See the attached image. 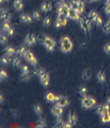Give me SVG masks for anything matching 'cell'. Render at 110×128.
Returning a JSON list of instances; mask_svg holds the SVG:
<instances>
[{
    "mask_svg": "<svg viewBox=\"0 0 110 128\" xmlns=\"http://www.w3.org/2000/svg\"><path fill=\"white\" fill-rule=\"evenodd\" d=\"M72 47H73V45H72V41L70 40L68 37H62V40H61V50H62V52L65 53H69L72 49Z\"/></svg>",
    "mask_w": 110,
    "mask_h": 128,
    "instance_id": "cell-1",
    "label": "cell"
},
{
    "mask_svg": "<svg viewBox=\"0 0 110 128\" xmlns=\"http://www.w3.org/2000/svg\"><path fill=\"white\" fill-rule=\"evenodd\" d=\"M24 57H25V58L26 59L28 62H30L33 66L36 67L37 65V59L35 58L34 54L31 52H30V51H25L24 53Z\"/></svg>",
    "mask_w": 110,
    "mask_h": 128,
    "instance_id": "cell-2",
    "label": "cell"
},
{
    "mask_svg": "<svg viewBox=\"0 0 110 128\" xmlns=\"http://www.w3.org/2000/svg\"><path fill=\"white\" fill-rule=\"evenodd\" d=\"M44 45L46 46L47 49H48V51H49V52H52V51L54 49L55 42H54V40H53L52 38H50V37L46 36L45 41H44Z\"/></svg>",
    "mask_w": 110,
    "mask_h": 128,
    "instance_id": "cell-3",
    "label": "cell"
},
{
    "mask_svg": "<svg viewBox=\"0 0 110 128\" xmlns=\"http://www.w3.org/2000/svg\"><path fill=\"white\" fill-rule=\"evenodd\" d=\"M67 17L71 18V19H72V20L78 21L79 18H80V15H79V13L77 12L75 9L70 8V10L67 12Z\"/></svg>",
    "mask_w": 110,
    "mask_h": 128,
    "instance_id": "cell-4",
    "label": "cell"
},
{
    "mask_svg": "<svg viewBox=\"0 0 110 128\" xmlns=\"http://www.w3.org/2000/svg\"><path fill=\"white\" fill-rule=\"evenodd\" d=\"M36 39H36V37H35L33 35H28L25 39V44L26 45L31 46L36 43Z\"/></svg>",
    "mask_w": 110,
    "mask_h": 128,
    "instance_id": "cell-5",
    "label": "cell"
},
{
    "mask_svg": "<svg viewBox=\"0 0 110 128\" xmlns=\"http://www.w3.org/2000/svg\"><path fill=\"white\" fill-rule=\"evenodd\" d=\"M78 22L79 24H80L81 29H82V31L85 32L86 34H88L89 33V31L87 29V25H86V19L82 17H80L78 20Z\"/></svg>",
    "mask_w": 110,
    "mask_h": 128,
    "instance_id": "cell-6",
    "label": "cell"
},
{
    "mask_svg": "<svg viewBox=\"0 0 110 128\" xmlns=\"http://www.w3.org/2000/svg\"><path fill=\"white\" fill-rule=\"evenodd\" d=\"M81 104H82V107L84 109H87V108H91L90 103V97L84 96L82 99H81Z\"/></svg>",
    "mask_w": 110,
    "mask_h": 128,
    "instance_id": "cell-7",
    "label": "cell"
},
{
    "mask_svg": "<svg viewBox=\"0 0 110 128\" xmlns=\"http://www.w3.org/2000/svg\"><path fill=\"white\" fill-rule=\"evenodd\" d=\"M62 108H61V107L59 106H55L53 107V108H52V109H51V112H52V113L54 116H56V117H59V116L62 115Z\"/></svg>",
    "mask_w": 110,
    "mask_h": 128,
    "instance_id": "cell-8",
    "label": "cell"
},
{
    "mask_svg": "<svg viewBox=\"0 0 110 128\" xmlns=\"http://www.w3.org/2000/svg\"><path fill=\"white\" fill-rule=\"evenodd\" d=\"M41 78V82L44 85V86H48L49 83V73L45 72L40 76Z\"/></svg>",
    "mask_w": 110,
    "mask_h": 128,
    "instance_id": "cell-9",
    "label": "cell"
},
{
    "mask_svg": "<svg viewBox=\"0 0 110 128\" xmlns=\"http://www.w3.org/2000/svg\"><path fill=\"white\" fill-rule=\"evenodd\" d=\"M76 11L79 14L82 13L84 12V3L81 0H77V6H76Z\"/></svg>",
    "mask_w": 110,
    "mask_h": 128,
    "instance_id": "cell-10",
    "label": "cell"
},
{
    "mask_svg": "<svg viewBox=\"0 0 110 128\" xmlns=\"http://www.w3.org/2000/svg\"><path fill=\"white\" fill-rule=\"evenodd\" d=\"M41 9L44 12H48L52 9V4L50 2H45L41 5Z\"/></svg>",
    "mask_w": 110,
    "mask_h": 128,
    "instance_id": "cell-11",
    "label": "cell"
},
{
    "mask_svg": "<svg viewBox=\"0 0 110 128\" xmlns=\"http://www.w3.org/2000/svg\"><path fill=\"white\" fill-rule=\"evenodd\" d=\"M76 116L74 114L73 112H72V113H70V114L68 116V122L71 123L72 125H75L76 123Z\"/></svg>",
    "mask_w": 110,
    "mask_h": 128,
    "instance_id": "cell-12",
    "label": "cell"
},
{
    "mask_svg": "<svg viewBox=\"0 0 110 128\" xmlns=\"http://www.w3.org/2000/svg\"><path fill=\"white\" fill-rule=\"evenodd\" d=\"M33 75H34V72H32V73L25 72V73H23L22 75L20 76V80L21 81H27V80H29L30 78H31Z\"/></svg>",
    "mask_w": 110,
    "mask_h": 128,
    "instance_id": "cell-13",
    "label": "cell"
},
{
    "mask_svg": "<svg viewBox=\"0 0 110 128\" xmlns=\"http://www.w3.org/2000/svg\"><path fill=\"white\" fill-rule=\"evenodd\" d=\"M68 104H69V101L67 98H62V99H60L59 101L57 102V105L59 107H65L68 105Z\"/></svg>",
    "mask_w": 110,
    "mask_h": 128,
    "instance_id": "cell-14",
    "label": "cell"
},
{
    "mask_svg": "<svg viewBox=\"0 0 110 128\" xmlns=\"http://www.w3.org/2000/svg\"><path fill=\"white\" fill-rule=\"evenodd\" d=\"M20 20L24 22H27V23H30L32 22V18L30 17L29 15H27V14H22V15L20 17Z\"/></svg>",
    "mask_w": 110,
    "mask_h": 128,
    "instance_id": "cell-15",
    "label": "cell"
},
{
    "mask_svg": "<svg viewBox=\"0 0 110 128\" xmlns=\"http://www.w3.org/2000/svg\"><path fill=\"white\" fill-rule=\"evenodd\" d=\"M91 73H92L91 69H90V68L86 69L82 74V78L84 79V80H89L90 77V76H91Z\"/></svg>",
    "mask_w": 110,
    "mask_h": 128,
    "instance_id": "cell-16",
    "label": "cell"
},
{
    "mask_svg": "<svg viewBox=\"0 0 110 128\" xmlns=\"http://www.w3.org/2000/svg\"><path fill=\"white\" fill-rule=\"evenodd\" d=\"M3 52L8 56H12L14 53H16V50L14 49L12 47H7L5 49H4Z\"/></svg>",
    "mask_w": 110,
    "mask_h": 128,
    "instance_id": "cell-17",
    "label": "cell"
},
{
    "mask_svg": "<svg viewBox=\"0 0 110 128\" xmlns=\"http://www.w3.org/2000/svg\"><path fill=\"white\" fill-rule=\"evenodd\" d=\"M14 8L18 11L22 10L23 8V4L22 3V1H21V0H15V2H14Z\"/></svg>",
    "mask_w": 110,
    "mask_h": 128,
    "instance_id": "cell-18",
    "label": "cell"
},
{
    "mask_svg": "<svg viewBox=\"0 0 110 128\" xmlns=\"http://www.w3.org/2000/svg\"><path fill=\"white\" fill-rule=\"evenodd\" d=\"M98 16H99L98 15V13L95 11H91L89 13V18H90V19L94 22H95V20H96Z\"/></svg>",
    "mask_w": 110,
    "mask_h": 128,
    "instance_id": "cell-19",
    "label": "cell"
},
{
    "mask_svg": "<svg viewBox=\"0 0 110 128\" xmlns=\"http://www.w3.org/2000/svg\"><path fill=\"white\" fill-rule=\"evenodd\" d=\"M45 99L48 102H54L55 95L53 94V93H48L45 96Z\"/></svg>",
    "mask_w": 110,
    "mask_h": 128,
    "instance_id": "cell-20",
    "label": "cell"
},
{
    "mask_svg": "<svg viewBox=\"0 0 110 128\" xmlns=\"http://www.w3.org/2000/svg\"><path fill=\"white\" fill-rule=\"evenodd\" d=\"M101 121H102V122H104V123L109 122H110V115H109V113H107V114H102Z\"/></svg>",
    "mask_w": 110,
    "mask_h": 128,
    "instance_id": "cell-21",
    "label": "cell"
},
{
    "mask_svg": "<svg viewBox=\"0 0 110 128\" xmlns=\"http://www.w3.org/2000/svg\"><path fill=\"white\" fill-rule=\"evenodd\" d=\"M20 57L21 56L18 55L17 58H14V61L12 62H13V66L15 67H18L20 66V64H21V58Z\"/></svg>",
    "mask_w": 110,
    "mask_h": 128,
    "instance_id": "cell-22",
    "label": "cell"
},
{
    "mask_svg": "<svg viewBox=\"0 0 110 128\" xmlns=\"http://www.w3.org/2000/svg\"><path fill=\"white\" fill-rule=\"evenodd\" d=\"M103 31H104L105 33H110V20L109 21V22H107L106 24L104 25Z\"/></svg>",
    "mask_w": 110,
    "mask_h": 128,
    "instance_id": "cell-23",
    "label": "cell"
},
{
    "mask_svg": "<svg viewBox=\"0 0 110 128\" xmlns=\"http://www.w3.org/2000/svg\"><path fill=\"white\" fill-rule=\"evenodd\" d=\"M45 38H46V36L45 35H44L43 34H39L38 35H37V40H38L39 43H42V44H44V41H45Z\"/></svg>",
    "mask_w": 110,
    "mask_h": 128,
    "instance_id": "cell-24",
    "label": "cell"
},
{
    "mask_svg": "<svg viewBox=\"0 0 110 128\" xmlns=\"http://www.w3.org/2000/svg\"><path fill=\"white\" fill-rule=\"evenodd\" d=\"M34 109H35V112L36 113V114L40 115L42 113V108L39 104H36V105L34 106Z\"/></svg>",
    "mask_w": 110,
    "mask_h": 128,
    "instance_id": "cell-25",
    "label": "cell"
},
{
    "mask_svg": "<svg viewBox=\"0 0 110 128\" xmlns=\"http://www.w3.org/2000/svg\"><path fill=\"white\" fill-rule=\"evenodd\" d=\"M45 72H46V71H44L43 68H38V69H36V71H34V74H35V75L41 76L44 73H45Z\"/></svg>",
    "mask_w": 110,
    "mask_h": 128,
    "instance_id": "cell-26",
    "label": "cell"
},
{
    "mask_svg": "<svg viewBox=\"0 0 110 128\" xmlns=\"http://www.w3.org/2000/svg\"><path fill=\"white\" fill-rule=\"evenodd\" d=\"M98 79H99V81L101 83H104V81H105V76H104V74L102 72V71H100V72L98 74Z\"/></svg>",
    "mask_w": 110,
    "mask_h": 128,
    "instance_id": "cell-27",
    "label": "cell"
},
{
    "mask_svg": "<svg viewBox=\"0 0 110 128\" xmlns=\"http://www.w3.org/2000/svg\"><path fill=\"white\" fill-rule=\"evenodd\" d=\"M46 126V122L44 120H39L36 124V127L38 128H41V127H44Z\"/></svg>",
    "mask_w": 110,
    "mask_h": 128,
    "instance_id": "cell-28",
    "label": "cell"
},
{
    "mask_svg": "<svg viewBox=\"0 0 110 128\" xmlns=\"http://www.w3.org/2000/svg\"><path fill=\"white\" fill-rule=\"evenodd\" d=\"M64 123H63V121H62V117H58V120H57V122H56V126L57 127H63Z\"/></svg>",
    "mask_w": 110,
    "mask_h": 128,
    "instance_id": "cell-29",
    "label": "cell"
},
{
    "mask_svg": "<svg viewBox=\"0 0 110 128\" xmlns=\"http://www.w3.org/2000/svg\"><path fill=\"white\" fill-rule=\"evenodd\" d=\"M105 12L108 15H110V1H107L105 3Z\"/></svg>",
    "mask_w": 110,
    "mask_h": 128,
    "instance_id": "cell-30",
    "label": "cell"
},
{
    "mask_svg": "<svg viewBox=\"0 0 110 128\" xmlns=\"http://www.w3.org/2000/svg\"><path fill=\"white\" fill-rule=\"evenodd\" d=\"M0 77H1L2 80H5V79L8 78V74H7L5 71L1 70V71H0Z\"/></svg>",
    "mask_w": 110,
    "mask_h": 128,
    "instance_id": "cell-31",
    "label": "cell"
},
{
    "mask_svg": "<svg viewBox=\"0 0 110 128\" xmlns=\"http://www.w3.org/2000/svg\"><path fill=\"white\" fill-rule=\"evenodd\" d=\"M10 25H9V23L8 22H5L3 24V28L2 29L3 30V31H8V30L10 29Z\"/></svg>",
    "mask_w": 110,
    "mask_h": 128,
    "instance_id": "cell-32",
    "label": "cell"
},
{
    "mask_svg": "<svg viewBox=\"0 0 110 128\" xmlns=\"http://www.w3.org/2000/svg\"><path fill=\"white\" fill-rule=\"evenodd\" d=\"M8 13V11L5 10V9H3V8H2L1 9V13H0V17H1L2 19H4Z\"/></svg>",
    "mask_w": 110,
    "mask_h": 128,
    "instance_id": "cell-33",
    "label": "cell"
},
{
    "mask_svg": "<svg viewBox=\"0 0 110 128\" xmlns=\"http://www.w3.org/2000/svg\"><path fill=\"white\" fill-rule=\"evenodd\" d=\"M107 113H109V104L104 105V110H103L102 114H107Z\"/></svg>",
    "mask_w": 110,
    "mask_h": 128,
    "instance_id": "cell-34",
    "label": "cell"
},
{
    "mask_svg": "<svg viewBox=\"0 0 110 128\" xmlns=\"http://www.w3.org/2000/svg\"><path fill=\"white\" fill-rule=\"evenodd\" d=\"M25 52V47H22V48H20L19 49L17 50V54L19 56L24 55Z\"/></svg>",
    "mask_w": 110,
    "mask_h": 128,
    "instance_id": "cell-35",
    "label": "cell"
},
{
    "mask_svg": "<svg viewBox=\"0 0 110 128\" xmlns=\"http://www.w3.org/2000/svg\"><path fill=\"white\" fill-rule=\"evenodd\" d=\"M1 62L3 64H8V62H10V61H9L8 59V57H3L1 58Z\"/></svg>",
    "mask_w": 110,
    "mask_h": 128,
    "instance_id": "cell-36",
    "label": "cell"
},
{
    "mask_svg": "<svg viewBox=\"0 0 110 128\" xmlns=\"http://www.w3.org/2000/svg\"><path fill=\"white\" fill-rule=\"evenodd\" d=\"M33 17H34V19H36V20H39L40 19V15H39V13L38 12L35 11L33 12Z\"/></svg>",
    "mask_w": 110,
    "mask_h": 128,
    "instance_id": "cell-37",
    "label": "cell"
},
{
    "mask_svg": "<svg viewBox=\"0 0 110 128\" xmlns=\"http://www.w3.org/2000/svg\"><path fill=\"white\" fill-rule=\"evenodd\" d=\"M55 28H57V29H58V28H60L61 26H62V22H61V21L59 20V18H58L57 21H56V22H55Z\"/></svg>",
    "mask_w": 110,
    "mask_h": 128,
    "instance_id": "cell-38",
    "label": "cell"
},
{
    "mask_svg": "<svg viewBox=\"0 0 110 128\" xmlns=\"http://www.w3.org/2000/svg\"><path fill=\"white\" fill-rule=\"evenodd\" d=\"M104 49L105 52L108 53V54L110 55V44H107V45H105Z\"/></svg>",
    "mask_w": 110,
    "mask_h": 128,
    "instance_id": "cell-39",
    "label": "cell"
},
{
    "mask_svg": "<svg viewBox=\"0 0 110 128\" xmlns=\"http://www.w3.org/2000/svg\"><path fill=\"white\" fill-rule=\"evenodd\" d=\"M102 22H103L102 18L100 17L99 16H98L97 18H96V20H95V24H96L97 25H100L102 24Z\"/></svg>",
    "mask_w": 110,
    "mask_h": 128,
    "instance_id": "cell-40",
    "label": "cell"
},
{
    "mask_svg": "<svg viewBox=\"0 0 110 128\" xmlns=\"http://www.w3.org/2000/svg\"><path fill=\"white\" fill-rule=\"evenodd\" d=\"M7 37L6 35H1V36H0V41H1V44H5L7 42Z\"/></svg>",
    "mask_w": 110,
    "mask_h": 128,
    "instance_id": "cell-41",
    "label": "cell"
},
{
    "mask_svg": "<svg viewBox=\"0 0 110 128\" xmlns=\"http://www.w3.org/2000/svg\"><path fill=\"white\" fill-rule=\"evenodd\" d=\"M44 25H46V26L49 25V24H50V17H45V19L44 20Z\"/></svg>",
    "mask_w": 110,
    "mask_h": 128,
    "instance_id": "cell-42",
    "label": "cell"
},
{
    "mask_svg": "<svg viewBox=\"0 0 110 128\" xmlns=\"http://www.w3.org/2000/svg\"><path fill=\"white\" fill-rule=\"evenodd\" d=\"M103 110H104V106H99L96 109H95V112H96L97 113L102 114V113H103Z\"/></svg>",
    "mask_w": 110,
    "mask_h": 128,
    "instance_id": "cell-43",
    "label": "cell"
},
{
    "mask_svg": "<svg viewBox=\"0 0 110 128\" xmlns=\"http://www.w3.org/2000/svg\"><path fill=\"white\" fill-rule=\"evenodd\" d=\"M13 117H15V118H17V117H18L20 116V111L18 110V109H15V110L13 111Z\"/></svg>",
    "mask_w": 110,
    "mask_h": 128,
    "instance_id": "cell-44",
    "label": "cell"
},
{
    "mask_svg": "<svg viewBox=\"0 0 110 128\" xmlns=\"http://www.w3.org/2000/svg\"><path fill=\"white\" fill-rule=\"evenodd\" d=\"M22 72L23 73H25V72H29V67H28L27 66H22Z\"/></svg>",
    "mask_w": 110,
    "mask_h": 128,
    "instance_id": "cell-45",
    "label": "cell"
},
{
    "mask_svg": "<svg viewBox=\"0 0 110 128\" xmlns=\"http://www.w3.org/2000/svg\"><path fill=\"white\" fill-rule=\"evenodd\" d=\"M64 127V128H71V127H72V124H71V123L68 122L67 123H64V125H63V127Z\"/></svg>",
    "mask_w": 110,
    "mask_h": 128,
    "instance_id": "cell-46",
    "label": "cell"
},
{
    "mask_svg": "<svg viewBox=\"0 0 110 128\" xmlns=\"http://www.w3.org/2000/svg\"><path fill=\"white\" fill-rule=\"evenodd\" d=\"M62 96H61V95H56L55 96V99H54V102H56V103H57V102H58L60 100V99H62Z\"/></svg>",
    "mask_w": 110,
    "mask_h": 128,
    "instance_id": "cell-47",
    "label": "cell"
},
{
    "mask_svg": "<svg viewBox=\"0 0 110 128\" xmlns=\"http://www.w3.org/2000/svg\"><path fill=\"white\" fill-rule=\"evenodd\" d=\"M11 18H12V14L8 12V14H7V16L5 17V18H4V20H5V21H7V22H8V21L10 20Z\"/></svg>",
    "mask_w": 110,
    "mask_h": 128,
    "instance_id": "cell-48",
    "label": "cell"
},
{
    "mask_svg": "<svg viewBox=\"0 0 110 128\" xmlns=\"http://www.w3.org/2000/svg\"><path fill=\"white\" fill-rule=\"evenodd\" d=\"M8 35H9L10 36H12L13 35H14V30L12 29V28H10V29L8 30Z\"/></svg>",
    "mask_w": 110,
    "mask_h": 128,
    "instance_id": "cell-49",
    "label": "cell"
},
{
    "mask_svg": "<svg viewBox=\"0 0 110 128\" xmlns=\"http://www.w3.org/2000/svg\"><path fill=\"white\" fill-rule=\"evenodd\" d=\"M85 1L87 2V3H98L100 0H85Z\"/></svg>",
    "mask_w": 110,
    "mask_h": 128,
    "instance_id": "cell-50",
    "label": "cell"
},
{
    "mask_svg": "<svg viewBox=\"0 0 110 128\" xmlns=\"http://www.w3.org/2000/svg\"><path fill=\"white\" fill-rule=\"evenodd\" d=\"M86 88L85 86H83V87H81V92L82 93V94H86Z\"/></svg>",
    "mask_w": 110,
    "mask_h": 128,
    "instance_id": "cell-51",
    "label": "cell"
},
{
    "mask_svg": "<svg viewBox=\"0 0 110 128\" xmlns=\"http://www.w3.org/2000/svg\"><path fill=\"white\" fill-rule=\"evenodd\" d=\"M0 99H1V100H0V101H1V103H2V102H3V94H1V95H0Z\"/></svg>",
    "mask_w": 110,
    "mask_h": 128,
    "instance_id": "cell-52",
    "label": "cell"
},
{
    "mask_svg": "<svg viewBox=\"0 0 110 128\" xmlns=\"http://www.w3.org/2000/svg\"><path fill=\"white\" fill-rule=\"evenodd\" d=\"M108 102H109V103L110 104V97L109 98V99H108Z\"/></svg>",
    "mask_w": 110,
    "mask_h": 128,
    "instance_id": "cell-53",
    "label": "cell"
},
{
    "mask_svg": "<svg viewBox=\"0 0 110 128\" xmlns=\"http://www.w3.org/2000/svg\"><path fill=\"white\" fill-rule=\"evenodd\" d=\"M4 1H8V0H4Z\"/></svg>",
    "mask_w": 110,
    "mask_h": 128,
    "instance_id": "cell-54",
    "label": "cell"
},
{
    "mask_svg": "<svg viewBox=\"0 0 110 128\" xmlns=\"http://www.w3.org/2000/svg\"><path fill=\"white\" fill-rule=\"evenodd\" d=\"M107 1H110V0H107Z\"/></svg>",
    "mask_w": 110,
    "mask_h": 128,
    "instance_id": "cell-55",
    "label": "cell"
}]
</instances>
